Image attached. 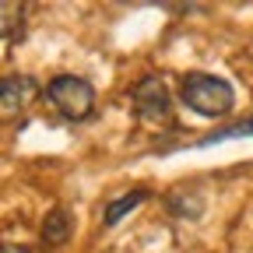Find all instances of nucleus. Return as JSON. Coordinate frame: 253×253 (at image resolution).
<instances>
[{"label":"nucleus","instance_id":"obj_1","mask_svg":"<svg viewBox=\"0 0 253 253\" xmlns=\"http://www.w3.org/2000/svg\"><path fill=\"white\" fill-rule=\"evenodd\" d=\"M179 95H183L186 109H194L197 116H208V120L229 116L232 106H236V88H232L225 78L204 74V71L186 74L183 84H179Z\"/></svg>","mask_w":253,"mask_h":253},{"label":"nucleus","instance_id":"obj_4","mask_svg":"<svg viewBox=\"0 0 253 253\" xmlns=\"http://www.w3.org/2000/svg\"><path fill=\"white\" fill-rule=\"evenodd\" d=\"M39 99V81L28 74H14L0 81V116H14Z\"/></svg>","mask_w":253,"mask_h":253},{"label":"nucleus","instance_id":"obj_9","mask_svg":"<svg viewBox=\"0 0 253 253\" xmlns=\"http://www.w3.org/2000/svg\"><path fill=\"white\" fill-rule=\"evenodd\" d=\"M0 253H25V250H14V246H4V250H0Z\"/></svg>","mask_w":253,"mask_h":253},{"label":"nucleus","instance_id":"obj_8","mask_svg":"<svg viewBox=\"0 0 253 253\" xmlns=\"http://www.w3.org/2000/svg\"><path fill=\"white\" fill-rule=\"evenodd\" d=\"M232 137H253V120H243V123L229 126V130H218V134H208V137L201 141V148H208V144H218V141H232Z\"/></svg>","mask_w":253,"mask_h":253},{"label":"nucleus","instance_id":"obj_5","mask_svg":"<svg viewBox=\"0 0 253 253\" xmlns=\"http://www.w3.org/2000/svg\"><path fill=\"white\" fill-rule=\"evenodd\" d=\"M28 7L18 4V0H0V39H18L25 28V14Z\"/></svg>","mask_w":253,"mask_h":253},{"label":"nucleus","instance_id":"obj_3","mask_svg":"<svg viewBox=\"0 0 253 253\" xmlns=\"http://www.w3.org/2000/svg\"><path fill=\"white\" fill-rule=\"evenodd\" d=\"M130 99H134V113H137L141 123H148V126L169 123V116H172V95H169V88H166L162 78H141L134 84Z\"/></svg>","mask_w":253,"mask_h":253},{"label":"nucleus","instance_id":"obj_2","mask_svg":"<svg viewBox=\"0 0 253 253\" xmlns=\"http://www.w3.org/2000/svg\"><path fill=\"white\" fill-rule=\"evenodd\" d=\"M46 95H49V102L56 106V113L63 120H71V123L88 120L95 113V88L84 78H78V74H56L49 81Z\"/></svg>","mask_w":253,"mask_h":253},{"label":"nucleus","instance_id":"obj_6","mask_svg":"<svg viewBox=\"0 0 253 253\" xmlns=\"http://www.w3.org/2000/svg\"><path fill=\"white\" fill-rule=\"evenodd\" d=\"M42 239L49 243V246H63L71 239V214L63 211V208H53L49 214H46V221H42Z\"/></svg>","mask_w":253,"mask_h":253},{"label":"nucleus","instance_id":"obj_7","mask_svg":"<svg viewBox=\"0 0 253 253\" xmlns=\"http://www.w3.org/2000/svg\"><path fill=\"white\" fill-rule=\"evenodd\" d=\"M144 201H148V190H134V194H123V197H116V201L106 208V218H102V221H106V225H116V221H123L126 214H130L137 204H144Z\"/></svg>","mask_w":253,"mask_h":253}]
</instances>
